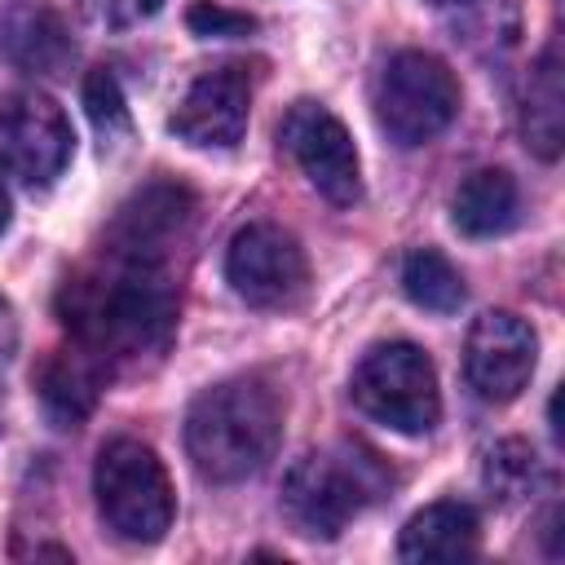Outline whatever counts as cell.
Listing matches in <instances>:
<instances>
[{
	"instance_id": "6da1fadb",
	"label": "cell",
	"mask_w": 565,
	"mask_h": 565,
	"mask_svg": "<svg viewBox=\"0 0 565 565\" xmlns=\"http://www.w3.org/2000/svg\"><path fill=\"white\" fill-rule=\"evenodd\" d=\"M194 199L181 185H150L119 207L102 256L57 291V313L93 362H141L163 353L177 322L172 256L190 234Z\"/></svg>"
},
{
	"instance_id": "7a4b0ae2",
	"label": "cell",
	"mask_w": 565,
	"mask_h": 565,
	"mask_svg": "<svg viewBox=\"0 0 565 565\" xmlns=\"http://www.w3.org/2000/svg\"><path fill=\"white\" fill-rule=\"evenodd\" d=\"M278 433H282V406L274 388L252 375L203 388L185 415V450L199 477L221 486L256 477L274 459Z\"/></svg>"
},
{
	"instance_id": "3957f363",
	"label": "cell",
	"mask_w": 565,
	"mask_h": 565,
	"mask_svg": "<svg viewBox=\"0 0 565 565\" xmlns=\"http://www.w3.org/2000/svg\"><path fill=\"white\" fill-rule=\"evenodd\" d=\"M388 490L380 455L362 446L309 450L291 463L282 481V512L305 539H335L362 508Z\"/></svg>"
},
{
	"instance_id": "277c9868",
	"label": "cell",
	"mask_w": 565,
	"mask_h": 565,
	"mask_svg": "<svg viewBox=\"0 0 565 565\" xmlns=\"http://www.w3.org/2000/svg\"><path fill=\"white\" fill-rule=\"evenodd\" d=\"M93 494L102 521L128 543H159L172 525V481L159 455L132 437L102 446L93 463Z\"/></svg>"
},
{
	"instance_id": "5b68a950",
	"label": "cell",
	"mask_w": 565,
	"mask_h": 565,
	"mask_svg": "<svg viewBox=\"0 0 565 565\" xmlns=\"http://www.w3.org/2000/svg\"><path fill=\"white\" fill-rule=\"evenodd\" d=\"M353 402L402 437H424L441 419L433 358L411 340H388L362 353L353 371Z\"/></svg>"
},
{
	"instance_id": "8992f818",
	"label": "cell",
	"mask_w": 565,
	"mask_h": 565,
	"mask_svg": "<svg viewBox=\"0 0 565 565\" xmlns=\"http://www.w3.org/2000/svg\"><path fill=\"white\" fill-rule=\"evenodd\" d=\"M459 115V79L455 71L424 53V49H402L384 62L380 84H375V119L397 146H424L437 132L450 128Z\"/></svg>"
},
{
	"instance_id": "52a82bcc",
	"label": "cell",
	"mask_w": 565,
	"mask_h": 565,
	"mask_svg": "<svg viewBox=\"0 0 565 565\" xmlns=\"http://www.w3.org/2000/svg\"><path fill=\"white\" fill-rule=\"evenodd\" d=\"M71 124L62 106L35 88L0 93V163L26 185H53L71 159Z\"/></svg>"
},
{
	"instance_id": "ba28073f",
	"label": "cell",
	"mask_w": 565,
	"mask_h": 565,
	"mask_svg": "<svg viewBox=\"0 0 565 565\" xmlns=\"http://www.w3.org/2000/svg\"><path fill=\"white\" fill-rule=\"evenodd\" d=\"M225 278L230 287L256 305V309H287L300 300L309 282V265L300 243L274 225V221H252L230 238L225 252Z\"/></svg>"
},
{
	"instance_id": "9c48e42d",
	"label": "cell",
	"mask_w": 565,
	"mask_h": 565,
	"mask_svg": "<svg viewBox=\"0 0 565 565\" xmlns=\"http://www.w3.org/2000/svg\"><path fill=\"white\" fill-rule=\"evenodd\" d=\"M278 141L300 163V172L309 177V185L322 199H331L340 207L358 203L362 168H358L353 137H349V128L322 102H296L282 115V124H278Z\"/></svg>"
},
{
	"instance_id": "30bf717a",
	"label": "cell",
	"mask_w": 565,
	"mask_h": 565,
	"mask_svg": "<svg viewBox=\"0 0 565 565\" xmlns=\"http://www.w3.org/2000/svg\"><path fill=\"white\" fill-rule=\"evenodd\" d=\"M534 358H539L534 327L508 309H490L468 327L463 371H468V384L477 388V397H486V402H512L530 384Z\"/></svg>"
},
{
	"instance_id": "8fae6325",
	"label": "cell",
	"mask_w": 565,
	"mask_h": 565,
	"mask_svg": "<svg viewBox=\"0 0 565 565\" xmlns=\"http://www.w3.org/2000/svg\"><path fill=\"white\" fill-rule=\"evenodd\" d=\"M247 106H252V84H247L243 66H216V71H203L185 88L168 128L185 146L230 150V146H238V137L247 128Z\"/></svg>"
},
{
	"instance_id": "7c38bea8",
	"label": "cell",
	"mask_w": 565,
	"mask_h": 565,
	"mask_svg": "<svg viewBox=\"0 0 565 565\" xmlns=\"http://www.w3.org/2000/svg\"><path fill=\"white\" fill-rule=\"evenodd\" d=\"M0 57L26 75H62L75 57V44L62 26V18L49 4L18 0L0 13Z\"/></svg>"
},
{
	"instance_id": "4fadbf2b",
	"label": "cell",
	"mask_w": 565,
	"mask_h": 565,
	"mask_svg": "<svg viewBox=\"0 0 565 565\" xmlns=\"http://www.w3.org/2000/svg\"><path fill=\"white\" fill-rule=\"evenodd\" d=\"M477 543H481L477 512L459 499H441L402 525L397 552L402 561H463L477 552Z\"/></svg>"
},
{
	"instance_id": "5bb4252c",
	"label": "cell",
	"mask_w": 565,
	"mask_h": 565,
	"mask_svg": "<svg viewBox=\"0 0 565 565\" xmlns=\"http://www.w3.org/2000/svg\"><path fill=\"white\" fill-rule=\"evenodd\" d=\"M521 132L525 146L539 159H556L561 154V137H565V84H561V57L556 44L543 49V57L530 71V88H525V110H521Z\"/></svg>"
},
{
	"instance_id": "9a60e30c",
	"label": "cell",
	"mask_w": 565,
	"mask_h": 565,
	"mask_svg": "<svg viewBox=\"0 0 565 565\" xmlns=\"http://www.w3.org/2000/svg\"><path fill=\"white\" fill-rule=\"evenodd\" d=\"M516 181L503 168H477L455 194V225L468 238H494L516 225Z\"/></svg>"
},
{
	"instance_id": "2e32d148",
	"label": "cell",
	"mask_w": 565,
	"mask_h": 565,
	"mask_svg": "<svg viewBox=\"0 0 565 565\" xmlns=\"http://www.w3.org/2000/svg\"><path fill=\"white\" fill-rule=\"evenodd\" d=\"M102 371H106V366L93 362L84 349L53 358L49 371H44V384H40L49 415H53L57 424H75V419H84V415L93 411V402H97Z\"/></svg>"
},
{
	"instance_id": "e0dca14e",
	"label": "cell",
	"mask_w": 565,
	"mask_h": 565,
	"mask_svg": "<svg viewBox=\"0 0 565 565\" xmlns=\"http://www.w3.org/2000/svg\"><path fill=\"white\" fill-rule=\"evenodd\" d=\"M402 291L419 309H428V313H455L463 305V278H459V269L441 252H433V247H419V252H411L402 260Z\"/></svg>"
},
{
	"instance_id": "ac0fdd59",
	"label": "cell",
	"mask_w": 565,
	"mask_h": 565,
	"mask_svg": "<svg viewBox=\"0 0 565 565\" xmlns=\"http://www.w3.org/2000/svg\"><path fill=\"white\" fill-rule=\"evenodd\" d=\"M534 468H539V463H534V450H530L525 441L508 437V441H499V446L486 455V486H490V494H499L503 503H512V499L530 494Z\"/></svg>"
},
{
	"instance_id": "d6986e66",
	"label": "cell",
	"mask_w": 565,
	"mask_h": 565,
	"mask_svg": "<svg viewBox=\"0 0 565 565\" xmlns=\"http://www.w3.org/2000/svg\"><path fill=\"white\" fill-rule=\"evenodd\" d=\"M84 106H88V119L102 128V132H115L128 124V110H124V93L115 84V75L106 66H97L88 79H84Z\"/></svg>"
},
{
	"instance_id": "ffe728a7",
	"label": "cell",
	"mask_w": 565,
	"mask_h": 565,
	"mask_svg": "<svg viewBox=\"0 0 565 565\" xmlns=\"http://www.w3.org/2000/svg\"><path fill=\"white\" fill-rule=\"evenodd\" d=\"M185 22H190L194 35H247V31H256V18L252 13H234V9H221L212 0L190 4Z\"/></svg>"
},
{
	"instance_id": "44dd1931",
	"label": "cell",
	"mask_w": 565,
	"mask_h": 565,
	"mask_svg": "<svg viewBox=\"0 0 565 565\" xmlns=\"http://www.w3.org/2000/svg\"><path fill=\"white\" fill-rule=\"evenodd\" d=\"M163 0H79V9L97 22V26H137L150 13H159Z\"/></svg>"
},
{
	"instance_id": "7402d4cb",
	"label": "cell",
	"mask_w": 565,
	"mask_h": 565,
	"mask_svg": "<svg viewBox=\"0 0 565 565\" xmlns=\"http://www.w3.org/2000/svg\"><path fill=\"white\" fill-rule=\"evenodd\" d=\"M13 353H18V313H13V305L0 296V371L9 366Z\"/></svg>"
},
{
	"instance_id": "603a6c76",
	"label": "cell",
	"mask_w": 565,
	"mask_h": 565,
	"mask_svg": "<svg viewBox=\"0 0 565 565\" xmlns=\"http://www.w3.org/2000/svg\"><path fill=\"white\" fill-rule=\"evenodd\" d=\"M9 230V190H4V181H0V234Z\"/></svg>"
},
{
	"instance_id": "cb8c5ba5",
	"label": "cell",
	"mask_w": 565,
	"mask_h": 565,
	"mask_svg": "<svg viewBox=\"0 0 565 565\" xmlns=\"http://www.w3.org/2000/svg\"><path fill=\"white\" fill-rule=\"evenodd\" d=\"M437 4H463V0H437Z\"/></svg>"
}]
</instances>
